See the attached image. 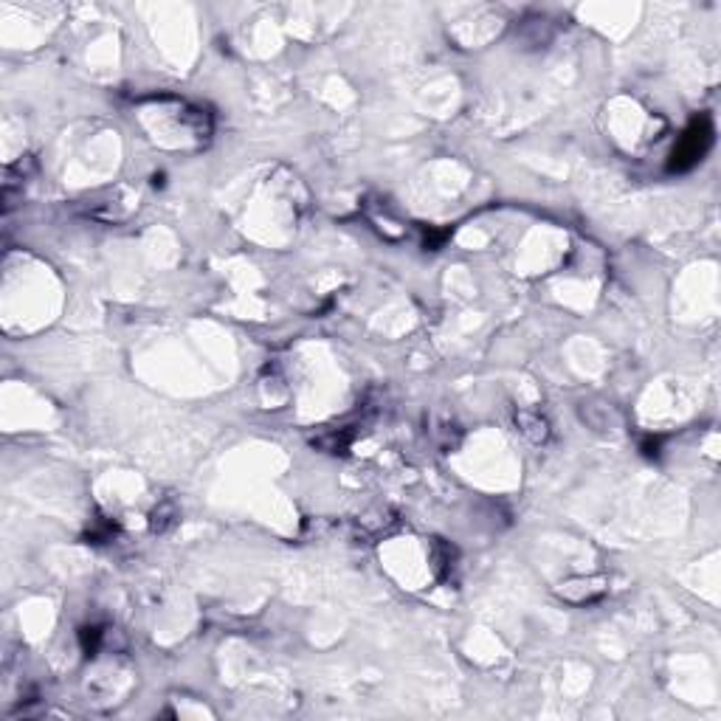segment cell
Wrapping results in <instances>:
<instances>
[{
  "label": "cell",
  "instance_id": "1",
  "mask_svg": "<svg viewBox=\"0 0 721 721\" xmlns=\"http://www.w3.org/2000/svg\"><path fill=\"white\" fill-rule=\"evenodd\" d=\"M710 141H713V128H710V119H707V116L696 119V121L690 124V128L685 130V136L679 138V144H677L674 156H670V169L685 172V169H690L696 161H702V156L707 153Z\"/></svg>",
  "mask_w": 721,
  "mask_h": 721
},
{
  "label": "cell",
  "instance_id": "2",
  "mask_svg": "<svg viewBox=\"0 0 721 721\" xmlns=\"http://www.w3.org/2000/svg\"><path fill=\"white\" fill-rule=\"evenodd\" d=\"M516 422H518L521 432H525L533 442H544L546 437H550V426H546V420L538 417V414L521 412V414H516Z\"/></svg>",
  "mask_w": 721,
  "mask_h": 721
}]
</instances>
